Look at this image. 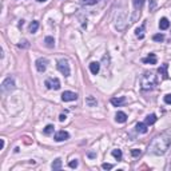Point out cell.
<instances>
[{"mask_svg":"<svg viewBox=\"0 0 171 171\" xmlns=\"http://www.w3.org/2000/svg\"><path fill=\"white\" fill-rule=\"evenodd\" d=\"M38 28H39V22L34 20V22L30 24V32H31V34H35V32L38 31Z\"/></svg>","mask_w":171,"mask_h":171,"instance_id":"cell-22","label":"cell"},{"mask_svg":"<svg viewBox=\"0 0 171 171\" xmlns=\"http://www.w3.org/2000/svg\"><path fill=\"white\" fill-rule=\"evenodd\" d=\"M88 156H90V158H94V156H95V154H94V152H90Z\"/></svg>","mask_w":171,"mask_h":171,"instance_id":"cell-32","label":"cell"},{"mask_svg":"<svg viewBox=\"0 0 171 171\" xmlns=\"http://www.w3.org/2000/svg\"><path fill=\"white\" fill-rule=\"evenodd\" d=\"M44 43H46V46L48 48H54V46H55V40L52 36H47V38L44 39Z\"/></svg>","mask_w":171,"mask_h":171,"instance_id":"cell-21","label":"cell"},{"mask_svg":"<svg viewBox=\"0 0 171 171\" xmlns=\"http://www.w3.org/2000/svg\"><path fill=\"white\" fill-rule=\"evenodd\" d=\"M135 130H136L138 132H140V134H146V132L148 131L147 124H146V123H138L136 127H135Z\"/></svg>","mask_w":171,"mask_h":171,"instance_id":"cell-17","label":"cell"},{"mask_svg":"<svg viewBox=\"0 0 171 171\" xmlns=\"http://www.w3.org/2000/svg\"><path fill=\"white\" fill-rule=\"evenodd\" d=\"M58 70L62 72L64 76H70V64L67 59H60L58 62Z\"/></svg>","mask_w":171,"mask_h":171,"instance_id":"cell-4","label":"cell"},{"mask_svg":"<svg viewBox=\"0 0 171 171\" xmlns=\"http://www.w3.org/2000/svg\"><path fill=\"white\" fill-rule=\"evenodd\" d=\"M59 120L60 122H64V120H66V115H64V114H62V115L59 116Z\"/></svg>","mask_w":171,"mask_h":171,"instance_id":"cell-31","label":"cell"},{"mask_svg":"<svg viewBox=\"0 0 171 171\" xmlns=\"http://www.w3.org/2000/svg\"><path fill=\"white\" fill-rule=\"evenodd\" d=\"M90 71H91L94 75H98L99 71H100V64L98 62H92L91 64H90Z\"/></svg>","mask_w":171,"mask_h":171,"instance_id":"cell-10","label":"cell"},{"mask_svg":"<svg viewBox=\"0 0 171 171\" xmlns=\"http://www.w3.org/2000/svg\"><path fill=\"white\" fill-rule=\"evenodd\" d=\"M80 3L83 6H94V4L98 3V0H80Z\"/></svg>","mask_w":171,"mask_h":171,"instance_id":"cell-25","label":"cell"},{"mask_svg":"<svg viewBox=\"0 0 171 171\" xmlns=\"http://www.w3.org/2000/svg\"><path fill=\"white\" fill-rule=\"evenodd\" d=\"M152 39L155 40V42H163V40H165V35H162V34H156V35H154V36H152Z\"/></svg>","mask_w":171,"mask_h":171,"instance_id":"cell-26","label":"cell"},{"mask_svg":"<svg viewBox=\"0 0 171 171\" xmlns=\"http://www.w3.org/2000/svg\"><path fill=\"white\" fill-rule=\"evenodd\" d=\"M36 2H39V3H43V2H46V0H36Z\"/></svg>","mask_w":171,"mask_h":171,"instance_id":"cell-34","label":"cell"},{"mask_svg":"<svg viewBox=\"0 0 171 171\" xmlns=\"http://www.w3.org/2000/svg\"><path fill=\"white\" fill-rule=\"evenodd\" d=\"M158 83V78L154 72H143V75L140 76V87L144 91H150L154 90Z\"/></svg>","mask_w":171,"mask_h":171,"instance_id":"cell-2","label":"cell"},{"mask_svg":"<svg viewBox=\"0 0 171 171\" xmlns=\"http://www.w3.org/2000/svg\"><path fill=\"white\" fill-rule=\"evenodd\" d=\"M36 70H38L39 72H44L47 70V64H48V60L44 59V58H40L36 60Z\"/></svg>","mask_w":171,"mask_h":171,"instance_id":"cell-8","label":"cell"},{"mask_svg":"<svg viewBox=\"0 0 171 171\" xmlns=\"http://www.w3.org/2000/svg\"><path fill=\"white\" fill-rule=\"evenodd\" d=\"M132 4H134V16H132V22H136V19L140 16V10H142V7H143V4H144V0H132Z\"/></svg>","mask_w":171,"mask_h":171,"instance_id":"cell-3","label":"cell"},{"mask_svg":"<svg viewBox=\"0 0 171 171\" xmlns=\"http://www.w3.org/2000/svg\"><path fill=\"white\" fill-rule=\"evenodd\" d=\"M126 102V98L124 96H120V98H112L111 99V103L115 106V107H119V106H122Z\"/></svg>","mask_w":171,"mask_h":171,"instance_id":"cell-15","label":"cell"},{"mask_svg":"<svg viewBox=\"0 0 171 171\" xmlns=\"http://www.w3.org/2000/svg\"><path fill=\"white\" fill-rule=\"evenodd\" d=\"M54 130H55V127L52 124H48V126H46V128L43 130V132L46 134V135H51V134H54Z\"/></svg>","mask_w":171,"mask_h":171,"instance_id":"cell-24","label":"cell"},{"mask_svg":"<svg viewBox=\"0 0 171 171\" xmlns=\"http://www.w3.org/2000/svg\"><path fill=\"white\" fill-rule=\"evenodd\" d=\"M76 99H78V94H76V92L64 91L62 94V100L63 102H72V100H76Z\"/></svg>","mask_w":171,"mask_h":171,"instance_id":"cell-7","label":"cell"},{"mask_svg":"<svg viewBox=\"0 0 171 171\" xmlns=\"http://www.w3.org/2000/svg\"><path fill=\"white\" fill-rule=\"evenodd\" d=\"M44 84H46V87L48 90H59L60 88V80L58 78H48Z\"/></svg>","mask_w":171,"mask_h":171,"instance_id":"cell-6","label":"cell"},{"mask_svg":"<svg viewBox=\"0 0 171 171\" xmlns=\"http://www.w3.org/2000/svg\"><path fill=\"white\" fill-rule=\"evenodd\" d=\"M155 122H156V115H155V114H150V115H147V116H146V119H144V123L147 126L148 124H154Z\"/></svg>","mask_w":171,"mask_h":171,"instance_id":"cell-18","label":"cell"},{"mask_svg":"<svg viewBox=\"0 0 171 171\" xmlns=\"http://www.w3.org/2000/svg\"><path fill=\"white\" fill-rule=\"evenodd\" d=\"M68 138H70V134H68L67 131H64V130H62V131H58L55 134L54 139L56 142H63V140H67Z\"/></svg>","mask_w":171,"mask_h":171,"instance_id":"cell-9","label":"cell"},{"mask_svg":"<svg viewBox=\"0 0 171 171\" xmlns=\"http://www.w3.org/2000/svg\"><path fill=\"white\" fill-rule=\"evenodd\" d=\"M171 144V134L169 131L156 135L148 146V152L154 155H163Z\"/></svg>","mask_w":171,"mask_h":171,"instance_id":"cell-1","label":"cell"},{"mask_svg":"<svg viewBox=\"0 0 171 171\" xmlns=\"http://www.w3.org/2000/svg\"><path fill=\"white\" fill-rule=\"evenodd\" d=\"M167 68H169V64L165 63V64H162V66L159 67V70H158V72L162 75V78H163V79L169 78V76H167Z\"/></svg>","mask_w":171,"mask_h":171,"instance_id":"cell-11","label":"cell"},{"mask_svg":"<svg viewBox=\"0 0 171 171\" xmlns=\"http://www.w3.org/2000/svg\"><path fill=\"white\" fill-rule=\"evenodd\" d=\"M4 148V139H2V150Z\"/></svg>","mask_w":171,"mask_h":171,"instance_id":"cell-33","label":"cell"},{"mask_svg":"<svg viewBox=\"0 0 171 171\" xmlns=\"http://www.w3.org/2000/svg\"><path fill=\"white\" fill-rule=\"evenodd\" d=\"M144 28H146V24H142L139 28H136V30H135L136 38H139V39H143L144 38Z\"/></svg>","mask_w":171,"mask_h":171,"instance_id":"cell-16","label":"cell"},{"mask_svg":"<svg viewBox=\"0 0 171 171\" xmlns=\"http://www.w3.org/2000/svg\"><path fill=\"white\" fill-rule=\"evenodd\" d=\"M86 104H87L88 107H95V106L98 104V102L94 96H87L86 98Z\"/></svg>","mask_w":171,"mask_h":171,"instance_id":"cell-19","label":"cell"},{"mask_svg":"<svg viewBox=\"0 0 171 171\" xmlns=\"http://www.w3.org/2000/svg\"><path fill=\"white\" fill-rule=\"evenodd\" d=\"M165 103L171 104V94H167V95H165Z\"/></svg>","mask_w":171,"mask_h":171,"instance_id":"cell-29","label":"cell"},{"mask_svg":"<svg viewBox=\"0 0 171 171\" xmlns=\"http://www.w3.org/2000/svg\"><path fill=\"white\" fill-rule=\"evenodd\" d=\"M112 156L115 158V159H118V161H122V150H119V148H115V150H112Z\"/></svg>","mask_w":171,"mask_h":171,"instance_id":"cell-23","label":"cell"},{"mask_svg":"<svg viewBox=\"0 0 171 171\" xmlns=\"http://www.w3.org/2000/svg\"><path fill=\"white\" fill-rule=\"evenodd\" d=\"M14 90H15V82H14V79H12V78H7L3 82V84H2V91L7 94V92L14 91Z\"/></svg>","mask_w":171,"mask_h":171,"instance_id":"cell-5","label":"cell"},{"mask_svg":"<svg viewBox=\"0 0 171 171\" xmlns=\"http://www.w3.org/2000/svg\"><path fill=\"white\" fill-rule=\"evenodd\" d=\"M115 120L118 122V123H124V122L127 120V115L122 111H118L116 115H115Z\"/></svg>","mask_w":171,"mask_h":171,"instance_id":"cell-12","label":"cell"},{"mask_svg":"<svg viewBox=\"0 0 171 171\" xmlns=\"http://www.w3.org/2000/svg\"><path fill=\"white\" fill-rule=\"evenodd\" d=\"M68 166H70L71 169H76V167H78V161H76V159H75V161H71Z\"/></svg>","mask_w":171,"mask_h":171,"instance_id":"cell-28","label":"cell"},{"mask_svg":"<svg viewBox=\"0 0 171 171\" xmlns=\"http://www.w3.org/2000/svg\"><path fill=\"white\" fill-rule=\"evenodd\" d=\"M60 169H62V159H60V158H58V159H55L54 162H52V170L58 171Z\"/></svg>","mask_w":171,"mask_h":171,"instance_id":"cell-20","label":"cell"},{"mask_svg":"<svg viewBox=\"0 0 171 171\" xmlns=\"http://www.w3.org/2000/svg\"><path fill=\"white\" fill-rule=\"evenodd\" d=\"M142 62L146 64H156V56H155V54H150L147 58H144Z\"/></svg>","mask_w":171,"mask_h":171,"instance_id":"cell-13","label":"cell"},{"mask_svg":"<svg viewBox=\"0 0 171 171\" xmlns=\"http://www.w3.org/2000/svg\"><path fill=\"white\" fill-rule=\"evenodd\" d=\"M102 167H103L104 170H111V169L114 167V166H112V165H110V163H103V165H102Z\"/></svg>","mask_w":171,"mask_h":171,"instance_id":"cell-30","label":"cell"},{"mask_svg":"<svg viewBox=\"0 0 171 171\" xmlns=\"http://www.w3.org/2000/svg\"><path fill=\"white\" fill-rule=\"evenodd\" d=\"M140 154H142V151H140L139 148H132V150H131V155H132V156H135V158H136V156H139Z\"/></svg>","mask_w":171,"mask_h":171,"instance_id":"cell-27","label":"cell"},{"mask_svg":"<svg viewBox=\"0 0 171 171\" xmlns=\"http://www.w3.org/2000/svg\"><path fill=\"white\" fill-rule=\"evenodd\" d=\"M170 27V22H169V19L167 18H162L159 20V28L162 31H165V30H167V28Z\"/></svg>","mask_w":171,"mask_h":171,"instance_id":"cell-14","label":"cell"}]
</instances>
